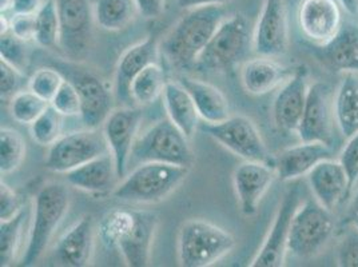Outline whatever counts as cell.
Segmentation results:
<instances>
[{
	"mask_svg": "<svg viewBox=\"0 0 358 267\" xmlns=\"http://www.w3.org/2000/svg\"><path fill=\"white\" fill-rule=\"evenodd\" d=\"M302 203V189L299 183H294L285 193L282 202L277 210L273 223L270 226L268 236L265 238L261 249L257 252L252 267L284 266L285 258L287 255V242L290 236V227Z\"/></svg>",
	"mask_w": 358,
	"mask_h": 267,
	"instance_id": "13",
	"label": "cell"
},
{
	"mask_svg": "<svg viewBox=\"0 0 358 267\" xmlns=\"http://www.w3.org/2000/svg\"><path fill=\"white\" fill-rule=\"evenodd\" d=\"M0 59L8 62L17 70L24 73L29 64L27 42L15 36L11 31L3 34L0 42Z\"/></svg>",
	"mask_w": 358,
	"mask_h": 267,
	"instance_id": "38",
	"label": "cell"
},
{
	"mask_svg": "<svg viewBox=\"0 0 358 267\" xmlns=\"http://www.w3.org/2000/svg\"><path fill=\"white\" fill-rule=\"evenodd\" d=\"M190 173L189 167L162 162H145L122 178L113 196L136 205L159 203L174 193Z\"/></svg>",
	"mask_w": 358,
	"mask_h": 267,
	"instance_id": "3",
	"label": "cell"
},
{
	"mask_svg": "<svg viewBox=\"0 0 358 267\" xmlns=\"http://www.w3.org/2000/svg\"><path fill=\"white\" fill-rule=\"evenodd\" d=\"M22 202L15 190L1 180L0 183V221H8L20 211Z\"/></svg>",
	"mask_w": 358,
	"mask_h": 267,
	"instance_id": "43",
	"label": "cell"
},
{
	"mask_svg": "<svg viewBox=\"0 0 358 267\" xmlns=\"http://www.w3.org/2000/svg\"><path fill=\"white\" fill-rule=\"evenodd\" d=\"M59 15V50L70 59L89 52L94 38V4L90 0H57Z\"/></svg>",
	"mask_w": 358,
	"mask_h": 267,
	"instance_id": "12",
	"label": "cell"
},
{
	"mask_svg": "<svg viewBox=\"0 0 358 267\" xmlns=\"http://www.w3.org/2000/svg\"><path fill=\"white\" fill-rule=\"evenodd\" d=\"M179 82L189 91L201 119L206 123H220L230 117V106L224 92L202 79L180 76Z\"/></svg>",
	"mask_w": 358,
	"mask_h": 267,
	"instance_id": "27",
	"label": "cell"
},
{
	"mask_svg": "<svg viewBox=\"0 0 358 267\" xmlns=\"http://www.w3.org/2000/svg\"><path fill=\"white\" fill-rule=\"evenodd\" d=\"M331 158L333 151L327 143L301 140L299 145L285 149L274 157L273 164L275 167L277 177L287 182L305 175L308 177L317 164Z\"/></svg>",
	"mask_w": 358,
	"mask_h": 267,
	"instance_id": "22",
	"label": "cell"
},
{
	"mask_svg": "<svg viewBox=\"0 0 358 267\" xmlns=\"http://www.w3.org/2000/svg\"><path fill=\"white\" fill-rule=\"evenodd\" d=\"M337 265L358 267V229L349 226L337 246Z\"/></svg>",
	"mask_w": 358,
	"mask_h": 267,
	"instance_id": "40",
	"label": "cell"
},
{
	"mask_svg": "<svg viewBox=\"0 0 358 267\" xmlns=\"http://www.w3.org/2000/svg\"><path fill=\"white\" fill-rule=\"evenodd\" d=\"M50 102L42 99L31 89L19 91L11 98L10 113L11 117L20 124L30 126L48 107Z\"/></svg>",
	"mask_w": 358,
	"mask_h": 267,
	"instance_id": "36",
	"label": "cell"
},
{
	"mask_svg": "<svg viewBox=\"0 0 358 267\" xmlns=\"http://www.w3.org/2000/svg\"><path fill=\"white\" fill-rule=\"evenodd\" d=\"M309 83L305 68H299L278 89L273 103L275 126L285 133H297L308 101Z\"/></svg>",
	"mask_w": 358,
	"mask_h": 267,
	"instance_id": "19",
	"label": "cell"
},
{
	"mask_svg": "<svg viewBox=\"0 0 358 267\" xmlns=\"http://www.w3.org/2000/svg\"><path fill=\"white\" fill-rule=\"evenodd\" d=\"M199 129L243 161L268 164L274 161L255 123L245 115H230L220 123L203 122Z\"/></svg>",
	"mask_w": 358,
	"mask_h": 267,
	"instance_id": "9",
	"label": "cell"
},
{
	"mask_svg": "<svg viewBox=\"0 0 358 267\" xmlns=\"http://www.w3.org/2000/svg\"><path fill=\"white\" fill-rule=\"evenodd\" d=\"M57 68L78 89L82 103L80 119L85 126L89 129L102 127L106 118L114 110V91L108 89L105 80L98 75L76 64L59 63Z\"/></svg>",
	"mask_w": 358,
	"mask_h": 267,
	"instance_id": "11",
	"label": "cell"
},
{
	"mask_svg": "<svg viewBox=\"0 0 358 267\" xmlns=\"http://www.w3.org/2000/svg\"><path fill=\"white\" fill-rule=\"evenodd\" d=\"M157 227L158 215L152 211L113 208L101 219L98 237L107 249L118 250L127 266L145 267Z\"/></svg>",
	"mask_w": 358,
	"mask_h": 267,
	"instance_id": "1",
	"label": "cell"
},
{
	"mask_svg": "<svg viewBox=\"0 0 358 267\" xmlns=\"http://www.w3.org/2000/svg\"><path fill=\"white\" fill-rule=\"evenodd\" d=\"M345 223L348 226H353L358 229V190L350 201V205H349L346 215H345Z\"/></svg>",
	"mask_w": 358,
	"mask_h": 267,
	"instance_id": "48",
	"label": "cell"
},
{
	"mask_svg": "<svg viewBox=\"0 0 358 267\" xmlns=\"http://www.w3.org/2000/svg\"><path fill=\"white\" fill-rule=\"evenodd\" d=\"M297 23L305 39L324 47L343 27V14L336 0H301Z\"/></svg>",
	"mask_w": 358,
	"mask_h": 267,
	"instance_id": "16",
	"label": "cell"
},
{
	"mask_svg": "<svg viewBox=\"0 0 358 267\" xmlns=\"http://www.w3.org/2000/svg\"><path fill=\"white\" fill-rule=\"evenodd\" d=\"M138 13L146 19H155L162 15L166 0H134Z\"/></svg>",
	"mask_w": 358,
	"mask_h": 267,
	"instance_id": "45",
	"label": "cell"
},
{
	"mask_svg": "<svg viewBox=\"0 0 358 267\" xmlns=\"http://www.w3.org/2000/svg\"><path fill=\"white\" fill-rule=\"evenodd\" d=\"M159 45L154 38H146L145 41L129 47L122 55L115 67L114 74V96L123 106H131L130 86L143 68L158 59Z\"/></svg>",
	"mask_w": 358,
	"mask_h": 267,
	"instance_id": "20",
	"label": "cell"
},
{
	"mask_svg": "<svg viewBox=\"0 0 358 267\" xmlns=\"http://www.w3.org/2000/svg\"><path fill=\"white\" fill-rule=\"evenodd\" d=\"M43 0H14L11 11L14 14H26L32 15L39 11V8L43 6Z\"/></svg>",
	"mask_w": 358,
	"mask_h": 267,
	"instance_id": "46",
	"label": "cell"
},
{
	"mask_svg": "<svg viewBox=\"0 0 358 267\" xmlns=\"http://www.w3.org/2000/svg\"><path fill=\"white\" fill-rule=\"evenodd\" d=\"M289 47V24L285 0H264L253 31V50L259 57L284 55Z\"/></svg>",
	"mask_w": 358,
	"mask_h": 267,
	"instance_id": "17",
	"label": "cell"
},
{
	"mask_svg": "<svg viewBox=\"0 0 358 267\" xmlns=\"http://www.w3.org/2000/svg\"><path fill=\"white\" fill-rule=\"evenodd\" d=\"M162 98L167 118L192 140L201 126V115L189 91L179 80H167Z\"/></svg>",
	"mask_w": 358,
	"mask_h": 267,
	"instance_id": "26",
	"label": "cell"
},
{
	"mask_svg": "<svg viewBox=\"0 0 358 267\" xmlns=\"http://www.w3.org/2000/svg\"><path fill=\"white\" fill-rule=\"evenodd\" d=\"M11 32L22 41H35V14H14L11 19Z\"/></svg>",
	"mask_w": 358,
	"mask_h": 267,
	"instance_id": "44",
	"label": "cell"
},
{
	"mask_svg": "<svg viewBox=\"0 0 358 267\" xmlns=\"http://www.w3.org/2000/svg\"><path fill=\"white\" fill-rule=\"evenodd\" d=\"M334 114L346 139L358 133V73H345L334 92Z\"/></svg>",
	"mask_w": 358,
	"mask_h": 267,
	"instance_id": "29",
	"label": "cell"
},
{
	"mask_svg": "<svg viewBox=\"0 0 358 267\" xmlns=\"http://www.w3.org/2000/svg\"><path fill=\"white\" fill-rule=\"evenodd\" d=\"M253 48L249 20L241 14L226 16L199 55L194 68L201 73H222L233 68Z\"/></svg>",
	"mask_w": 358,
	"mask_h": 267,
	"instance_id": "6",
	"label": "cell"
},
{
	"mask_svg": "<svg viewBox=\"0 0 358 267\" xmlns=\"http://www.w3.org/2000/svg\"><path fill=\"white\" fill-rule=\"evenodd\" d=\"M321 59L337 73H358V26L345 23L328 45L321 47Z\"/></svg>",
	"mask_w": 358,
	"mask_h": 267,
	"instance_id": "28",
	"label": "cell"
},
{
	"mask_svg": "<svg viewBox=\"0 0 358 267\" xmlns=\"http://www.w3.org/2000/svg\"><path fill=\"white\" fill-rule=\"evenodd\" d=\"M27 211L23 208L17 215L0 223V266H13L22 245Z\"/></svg>",
	"mask_w": 358,
	"mask_h": 267,
	"instance_id": "32",
	"label": "cell"
},
{
	"mask_svg": "<svg viewBox=\"0 0 358 267\" xmlns=\"http://www.w3.org/2000/svg\"><path fill=\"white\" fill-rule=\"evenodd\" d=\"M50 103L52 107H55L63 117H80L82 103L78 89H75L74 85L67 79L63 82L57 95Z\"/></svg>",
	"mask_w": 358,
	"mask_h": 267,
	"instance_id": "39",
	"label": "cell"
},
{
	"mask_svg": "<svg viewBox=\"0 0 358 267\" xmlns=\"http://www.w3.org/2000/svg\"><path fill=\"white\" fill-rule=\"evenodd\" d=\"M110 152L102 129H83L62 135L48 147L45 157V168L66 174L82 164Z\"/></svg>",
	"mask_w": 358,
	"mask_h": 267,
	"instance_id": "10",
	"label": "cell"
},
{
	"mask_svg": "<svg viewBox=\"0 0 358 267\" xmlns=\"http://www.w3.org/2000/svg\"><path fill=\"white\" fill-rule=\"evenodd\" d=\"M308 182L314 198L329 211L338 208L352 193L343 166L333 158L317 164L308 174Z\"/></svg>",
	"mask_w": 358,
	"mask_h": 267,
	"instance_id": "21",
	"label": "cell"
},
{
	"mask_svg": "<svg viewBox=\"0 0 358 267\" xmlns=\"http://www.w3.org/2000/svg\"><path fill=\"white\" fill-rule=\"evenodd\" d=\"M231 0H177L179 8L182 10H193L199 7H208V6H224Z\"/></svg>",
	"mask_w": 358,
	"mask_h": 267,
	"instance_id": "47",
	"label": "cell"
},
{
	"mask_svg": "<svg viewBox=\"0 0 358 267\" xmlns=\"http://www.w3.org/2000/svg\"><path fill=\"white\" fill-rule=\"evenodd\" d=\"M64 175L70 186L90 194L108 193L115 189V180L120 178L111 152L82 164Z\"/></svg>",
	"mask_w": 358,
	"mask_h": 267,
	"instance_id": "25",
	"label": "cell"
},
{
	"mask_svg": "<svg viewBox=\"0 0 358 267\" xmlns=\"http://www.w3.org/2000/svg\"><path fill=\"white\" fill-rule=\"evenodd\" d=\"M277 177L274 164L243 161L233 173V186L241 212L245 217L257 214L264 195Z\"/></svg>",
	"mask_w": 358,
	"mask_h": 267,
	"instance_id": "18",
	"label": "cell"
},
{
	"mask_svg": "<svg viewBox=\"0 0 358 267\" xmlns=\"http://www.w3.org/2000/svg\"><path fill=\"white\" fill-rule=\"evenodd\" d=\"M26 158V142L22 134L14 129L1 127L0 130V171L11 174L16 171Z\"/></svg>",
	"mask_w": 358,
	"mask_h": 267,
	"instance_id": "34",
	"label": "cell"
},
{
	"mask_svg": "<svg viewBox=\"0 0 358 267\" xmlns=\"http://www.w3.org/2000/svg\"><path fill=\"white\" fill-rule=\"evenodd\" d=\"M338 161L349 179L350 190L353 192L358 183V133L348 138V142L343 146Z\"/></svg>",
	"mask_w": 358,
	"mask_h": 267,
	"instance_id": "41",
	"label": "cell"
},
{
	"mask_svg": "<svg viewBox=\"0 0 358 267\" xmlns=\"http://www.w3.org/2000/svg\"><path fill=\"white\" fill-rule=\"evenodd\" d=\"M13 4H14V0H0V10H1V13H6V11L11 10Z\"/></svg>",
	"mask_w": 358,
	"mask_h": 267,
	"instance_id": "50",
	"label": "cell"
},
{
	"mask_svg": "<svg viewBox=\"0 0 358 267\" xmlns=\"http://www.w3.org/2000/svg\"><path fill=\"white\" fill-rule=\"evenodd\" d=\"M95 227L91 215H83L60 238L54 249L55 261L62 266H89L94 254Z\"/></svg>",
	"mask_w": 358,
	"mask_h": 267,
	"instance_id": "23",
	"label": "cell"
},
{
	"mask_svg": "<svg viewBox=\"0 0 358 267\" xmlns=\"http://www.w3.org/2000/svg\"><path fill=\"white\" fill-rule=\"evenodd\" d=\"M64 80V75L57 67H41L31 75L29 89L47 102H51Z\"/></svg>",
	"mask_w": 358,
	"mask_h": 267,
	"instance_id": "37",
	"label": "cell"
},
{
	"mask_svg": "<svg viewBox=\"0 0 358 267\" xmlns=\"http://www.w3.org/2000/svg\"><path fill=\"white\" fill-rule=\"evenodd\" d=\"M145 162L178 164L190 168L194 164L190 139L170 119L158 120L135 139L130 164Z\"/></svg>",
	"mask_w": 358,
	"mask_h": 267,
	"instance_id": "7",
	"label": "cell"
},
{
	"mask_svg": "<svg viewBox=\"0 0 358 267\" xmlns=\"http://www.w3.org/2000/svg\"><path fill=\"white\" fill-rule=\"evenodd\" d=\"M139 14L134 0H95L94 16L102 30H124Z\"/></svg>",
	"mask_w": 358,
	"mask_h": 267,
	"instance_id": "30",
	"label": "cell"
},
{
	"mask_svg": "<svg viewBox=\"0 0 358 267\" xmlns=\"http://www.w3.org/2000/svg\"><path fill=\"white\" fill-rule=\"evenodd\" d=\"M334 94L328 85L315 82L309 86L308 101L299 124V139L302 142H321L331 146L334 139Z\"/></svg>",
	"mask_w": 358,
	"mask_h": 267,
	"instance_id": "14",
	"label": "cell"
},
{
	"mask_svg": "<svg viewBox=\"0 0 358 267\" xmlns=\"http://www.w3.org/2000/svg\"><path fill=\"white\" fill-rule=\"evenodd\" d=\"M63 117L59 111L51 103L39 115L32 124H30L32 139L43 147H51L63 135Z\"/></svg>",
	"mask_w": 358,
	"mask_h": 267,
	"instance_id": "35",
	"label": "cell"
},
{
	"mask_svg": "<svg viewBox=\"0 0 358 267\" xmlns=\"http://www.w3.org/2000/svg\"><path fill=\"white\" fill-rule=\"evenodd\" d=\"M236 247V238L222 227L205 219L182 223L178 233L180 266L208 267L222 259Z\"/></svg>",
	"mask_w": 358,
	"mask_h": 267,
	"instance_id": "5",
	"label": "cell"
},
{
	"mask_svg": "<svg viewBox=\"0 0 358 267\" xmlns=\"http://www.w3.org/2000/svg\"><path fill=\"white\" fill-rule=\"evenodd\" d=\"M338 3L346 14L350 16L358 15V0H338Z\"/></svg>",
	"mask_w": 358,
	"mask_h": 267,
	"instance_id": "49",
	"label": "cell"
},
{
	"mask_svg": "<svg viewBox=\"0 0 358 267\" xmlns=\"http://www.w3.org/2000/svg\"><path fill=\"white\" fill-rule=\"evenodd\" d=\"M166 75L158 62L151 63L135 76L130 86L131 102L136 106H149L164 95Z\"/></svg>",
	"mask_w": 358,
	"mask_h": 267,
	"instance_id": "31",
	"label": "cell"
},
{
	"mask_svg": "<svg viewBox=\"0 0 358 267\" xmlns=\"http://www.w3.org/2000/svg\"><path fill=\"white\" fill-rule=\"evenodd\" d=\"M24 73L6 60L0 59V95L1 99L13 98L20 91Z\"/></svg>",
	"mask_w": 358,
	"mask_h": 267,
	"instance_id": "42",
	"label": "cell"
},
{
	"mask_svg": "<svg viewBox=\"0 0 358 267\" xmlns=\"http://www.w3.org/2000/svg\"><path fill=\"white\" fill-rule=\"evenodd\" d=\"M294 71L273 58L258 57L242 64L241 82L248 94L262 96L281 89Z\"/></svg>",
	"mask_w": 358,
	"mask_h": 267,
	"instance_id": "24",
	"label": "cell"
},
{
	"mask_svg": "<svg viewBox=\"0 0 358 267\" xmlns=\"http://www.w3.org/2000/svg\"><path fill=\"white\" fill-rule=\"evenodd\" d=\"M142 122V113L131 106L114 108L102 124L106 140L117 164L118 177L124 178L130 166L131 151Z\"/></svg>",
	"mask_w": 358,
	"mask_h": 267,
	"instance_id": "15",
	"label": "cell"
},
{
	"mask_svg": "<svg viewBox=\"0 0 358 267\" xmlns=\"http://www.w3.org/2000/svg\"><path fill=\"white\" fill-rule=\"evenodd\" d=\"M71 203L66 185L47 183L35 195L34 217L27 247L22 257V266H34L45 254Z\"/></svg>",
	"mask_w": 358,
	"mask_h": 267,
	"instance_id": "4",
	"label": "cell"
},
{
	"mask_svg": "<svg viewBox=\"0 0 358 267\" xmlns=\"http://www.w3.org/2000/svg\"><path fill=\"white\" fill-rule=\"evenodd\" d=\"M334 233V219L331 211L324 208L315 198L301 203L294 214L287 254L297 259H312L328 246Z\"/></svg>",
	"mask_w": 358,
	"mask_h": 267,
	"instance_id": "8",
	"label": "cell"
},
{
	"mask_svg": "<svg viewBox=\"0 0 358 267\" xmlns=\"http://www.w3.org/2000/svg\"><path fill=\"white\" fill-rule=\"evenodd\" d=\"M226 17L224 6H208L187 13L164 35L159 51L176 68L194 67L196 60Z\"/></svg>",
	"mask_w": 358,
	"mask_h": 267,
	"instance_id": "2",
	"label": "cell"
},
{
	"mask_svg": "<svg viewBox=\"0 0 358 267\" xmlns=\"http://www.w3.org/2000/svg\"><path fill=\"white\" fill-rule=\"evenodd\" d=\"M59 31L57 0H45L35 14V42L43 48H59Z\"/></svg>",
	"mask_w": 358,
	"mask_h": 267,
	"instance_id": "33",
	"label": "cell"
}]
</instances>
